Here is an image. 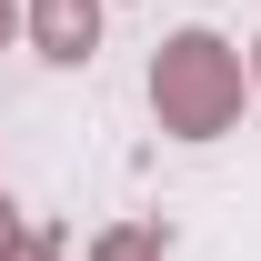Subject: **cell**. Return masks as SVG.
I'll return each mask as SVG.
<instances>
[{
  "mask_svg": "<svg viewBox=\"0 0 261 261\" xmlns=\"http://www.w3.org/2000/svg\"><path fill=\"white\" fill-rule=\"evenodd\" d=\"M91 261H161V231H100Z\"/></svg>",
  "mask_w": 261,
  "mask_h": 261,
  "instance_id": "obj_3",
  "label": "cell"
},
{
  "mask_svg": "<svg viewBox=\"0 0 261 261\" xmlns=\"http://www.w3.org/2000/svg\"><path fill=\"white\" fill-rule=\"evenodd\" d=\"M251 70H261V50H251Z\"/></svg>",
  "mask_w": 261,
  "mask_h": 261,
  "instance_id": "obj_7",
  "label": "cell"
},
{
  "mask_svg": "<svg viewBox=\"0 0 261 261\" xmlns=\"http://www.w3.org/2000/svg\"><path fill=\"white\" fill-rule=\"evenodd\" d=\"M31 40H40V61L81 70L100 50V0H31Z\"/></svg>",
  "mask_w": 261,
  "mask_h": 261,
  "instance_id": "obj_2",
  "label": "cell"
},
{
  "mask_svg": "<svg viewBox=\"0 0 261 261\" xmlns=\"http://www.w3.org/2000/svg\"><path fill=\"white\" fill-rule=\"evenodd\" d=\"M151 100H161V121L181 130V141H211V130L231 121V100H241V81H231V50L211 31H181L161 50V70H151Z\"/></svg>",
  "mask_w": 261,
  "mask_h": 261,
  "instance_id": "obj_1",
  "label": "cell"
},
{
  "mask_svg": "<svg viewBox=\"0 0 261 261\" xmlns=\"http://www.w3.org/2000/svg\"><path fill=\"white\" fill-rule=\"evenodd\" d=\"M0 241H10V201H0Z\"/></svg>",
  "mask_w": 261,
  "mask_h": 261,
  "instance_id": "obj_5",
  "label": "cell"
},
{
  "mask_svg": "<svg viewBox=\"0 0 261 261\" xmlns=\"http://www.w3.org/2000/svg\"><path fill=\"white\" fill-rule=\"evenodd\" d=\"M0 261H61V241H0Z\"/></svg>",
  "mask_w": 261,
  "mask_h": 261,
  "instance_id": "obj_4",
  "label": "cell"
},
{
  "mask_svg": "<svg viewBox=\"0 0 261 261\" xmlns=\"http://www.w3.org/2000/svg\"><path fill=\"white\" fill-rule=\"evenodd\" d=\"M0 40H10V0H0Z\"/></svg>",
  "mask_w": 261,
  "mask_h": 261,
  "instance_id": "obj_6",
  "label": "cell"
}]
</instances>
